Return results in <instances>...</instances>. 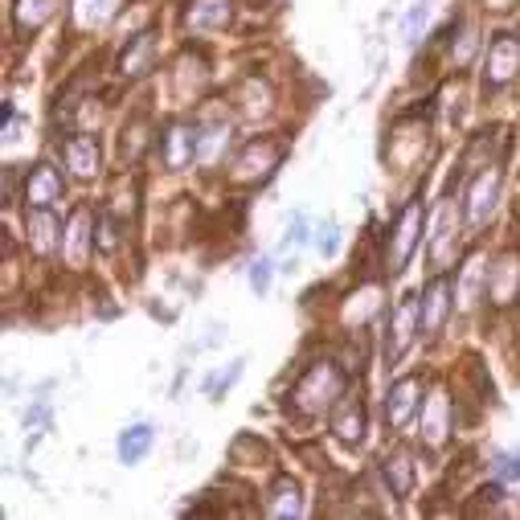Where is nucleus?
<instances>
[{
	"mask_svg": "<svg viewBox=\"0 0 520 520\" xmlns=\"http://www.w3.org/2000/svg\"><path fill=\"white\" fill-rule=\"evenodd\" d=\"M340 394H344V377L332 365H312L295 385V406L303 414H324L328 406H336Z\"/></svg>",
	"mask_w": 520,
	"mask_h": 520,
	"instance_id": "1",
	"label": "nucleus"
},
{
	"mask_svg": "<svg viewBox=\"0 0 520 520\" xmlns=\"http://www.w3.org/2000/svg\"><path fill=\"white\" fill-rule=\"evenodd\" d=\"M422 226H426V213H422V197H410L406 209L398 213V222H394V234H389V271H406L410 263V254L418 250L422 242Z\"/></svg>",
	"mask_w": 520,
	"mask_h": 520,
	"instance_id": "2",
	"label": "nucleus"
},
{
	"mask_svg": "<svg viewBox=\"0 0 520 520\" xmlns=\"http://www.w3.org/2000/svg\"><path fill=\"white\" fill-rule=\"evenodd\" d=\"M422 332V295H406L402 308L389 316V332H385V365H398L406 357V349L414 344V336Z\"/></svg>",
	"mask_w": 520,
	"mask_h": 520,
	"instance_id": "3",
	"label": "nucleus"
},
{
	"mask_svg": "<svg viewBox=\"0 0 520 520\" xmlns=\"http://www.w3.org/2000/svg\"><path fill=\"white\" fill-rule=\"evenodd\" d=\"M496 197H500V168H488V172H480V177L471 181L467 201H463V218H467L471 230H475V226H484V222L492 218Z\"/></svg>",
	"mask_w": 520,
	"mask_h": 520,
	"instance_id": "4",
	"label": "nucleus"
},
{
	"mask_svg": "<svg viewBox=\"0 0 520 520\" xmlns=\"http://www.w3.org/2000/svg\"><path fill=\"white\" fill-rule=\"evenodd\" d=\"M332 435L344 447H361L365 439V406L357 394H340L332 406Z\"/></svg>",
	"mask_w": 520,
	"mask_h": 520,
	"instance_id": "5",
	"label": "nucleus"
},
{
	"mask_svg": "<svg viewBox=\"0 0 520 520\" xmlns=\"http://www.w3.org/2000/svg\"><path fill=\"white\" fill-rule=\"evenodd\" d=\"M418 406H422V381H418V377H402V381L389 385V398H385V422L402 430V426L418 414Z\"/></svg>",
	"mask_w": 520,
	"mask_h": 520,
	"instance_id": "6",
	"label": "nucleus"
},
{
	"mask_svg": "<svg viewBox=\"0 0 520 520\" xmlns=\"http://www.w3.org/2000/svg\"><path fill=\"white\" fill-rule=\"evenodd\" d=\"M451 308H455V299H451V283H447L443 275H439V279H430V283H426V291H422V332H426V336H435V332L447 324Z\"/></svg>",
	"mask_w": 520,
	"mask_h": 520,
	"instance_id": "7",
	"label": "nucleus"
},
{
	"mask_svg": "<svg viewBox=\"0 0 520 520\" xmlns=\"http://www.w3.org/2000/svg\"><path fill=\"white\" fill-rule=\"evenodd\" d=\"M193 160H201V127L197 123H177L164 136V164L168 168H185Z\"/></svg>",
	"mask_w": 520,
	"mask_h": 520,
	"instance_id": "8",
	"label": "nucleus"
},
{
	"mask_svg": "<svg viewBox=\"0 0 520 520\" xmlns=\"http://www.w3.org/2000/svg\"><path fill=\"white\" fill-rule=\"evenodd\" d=\"M516 70H520V41H516V37H496L492 46H488L484 82H488V86H504Z\"/></svg>",
	"mask_w": 520,
	"mask_h": 520,
	"instance_id": "9",
	"label": "nucleus"
},
{
	"mask_svg": "<svg viewBox=\"0 0 520 520\" xmlns=\"http://www.w3.org/2000/svg\"><path fill=\"white\" fill-rule=\"evenodd\" d=\"M54 201H62V177L50 164H37L25 177V205L29 209H50Z\"/></svg>",
	"mask_w": 520,
	"mask_h": 520,
	"instance_id": "10",
	"label": "nucleus"
},
{
	"mask_svg": "<svg viewBox=\"0 0 520 520\" xmlns=\"http://www.w3.org/2000/svg\"><path fill=\"white\" fill-rule=\"evenodd\" d=\"M62 156H66V168L74 177H99V168H103V152L91 136H70L62 144Z\"/></svg>",
	"mask_w": 520,
	"mask_h": 520,
	"instance_id": "11",
	"label": "nucleus"
},
{
	"mask_svg": "<svg viewBox=\"0 0 520 520\" xmlns=\"http://www.w3.org/2000/svg\"><path fill=\"white\" fill-rule=\"evenodd\" d=\"M152 66H156V29H144V33L132 37V46L123 50L119 70H123V78H140V74H148Z\"/></svg>",
	"mask_w": 520,
	"mask_h": 520,
	"instance_id": "12",
	"label": "nucleus"
},
{
	"mask_svg": "<svg viewBox=\"0 0 520 520\" xmlns=\"http://www.w3.org/2000/svg\"><path fill=\"white\" fill-rule=\"evenodd\" d=\"M230 17H234L230 0H193L189 13H185V21H189V29H193V33L226 29V25H230Z\"/></svg>",
	"mask_w": 520,
	"mask_h": 520,
	"instance_id": "13",
	"label": "nucleus"
},
{
	"mask_svg": "<svg viewBox=\"0 0 520 520\" xmlns=\"http://www.w3.org/2000/svg\"><path fill=\"white\" fill-rule=\"evenodd\" d=\"M95 246V234H91V213L86 209H78L74 218H70V226H66V238H62V254H66V263L70 267H82V258H86V250Z\"/></svg>",
	"mask_w": 520,
	"mask_h": 520,
	"instance_id": "14",
	"label": "nucleus"
},
{
	"mask_svg": "<svg viewBox=\"0 0 520 520\" xmlns=\"http://www.w3.org/2000/svg\"><path fill=\"white\" fill-rule=\"evenodd\" d=\"M488 295L496 303H512L520 295V258L516 254H504L500 263L488 271Z\"/></svg>",
	"mask_w": 520,
	"mask_h": 520,
	"instance_id": "15",
	"label": "nucleus"
},
{
	"mask_svg": "<svg viewBox=\"0 0 520 520\" xmlns=\"http://www.w3.org/2000/svg\"><path fill=\"white\" fill-rule=\"evenodd\" d=\"M381 471H385L389 488H394V496L406 500L410 488H414V463H410V455H406V451H389V455L381 459Z\"/></svg>",
	"mask_w": 520,
	"mask_h": 520,
	"instance_id": "16",
	"label": "nucleus"
},
{
	"mask_svg": "<svg viewBox=\"0 0 520 520\" xmlns=\"http://www.w3.org/2000/svg\"><path fill=\"white\" fill-rule=\"evenodd\" d=\"M29 242L41 254H50L58 246V218L50 209H29Z\"/></svg>",
	"mask_w": 520,
	"mask_h": 520,
	"instance_id": "17",
	"label": "nucleus"
},
{
	"mask_svg": "<svg viewBox=\"0 0 520 520\" xmlns=\"http://www.w3.org/2000/svg\"><path fill=\"white\" fill-rule=\"evenodd\" d=\"M303 512V496H299V484L295 480H279L275 488H271V500H267V516H279V520H287V516H299Z\"/></svg>",
	"mask_w": 520,
	"mask_h": 520,
	"instance_id": "18",
	"label": "nucleus"
},
{
	"mask_svg": "<svg viewBox=\"0 0 520 520\" xmlns=\"http://www.w3.org/2000/svg\"><path fill=\"white\" fill-rule=\"evenodd\" d=\"M58 5L62 0H17V29H25V33L41 29L58 13Z\"/></svg>",
	"mask_w": 520,
	"mask_h": 520,
	"instance_id": "19",
	"label": "nucleus"
},
{
	"mask_svg": "<svg viewBox=\"0 0 520 520\" xmlns=\"http://www.w3.org/2000/svg\"><path fill=\"white\" fill-rule=\"evenodd\" d=\"M152 426H132V430H123V435H119V459L123 463H140L144 455H148V447H152Z\"/></svg>",
	"mask_w": 520,
	"mask_h": 520,
	"instance_id": "20",
	"label": "nucleus"
},
{
	"mask_svg": "<svg viewBox=\"0 0 520 520\" xmlns=\"http://www.w3.org/2000/svg\"><path fill=\"white\" fill-rule=\"evenodd\" d=\"M119 9V0H74V13H78V25L95 29V25H107Z\"/></svg>",
	"mask_w": 520,
	"mask_h": 520,
	"instance_id": "21",
	"label": "nucleus"
},
{
	"mask_svg": "<svg viewBox=\"0 0 520 520\" xmlns=\"http://www.w3.org/2000/svg\"><path fill=\"white\" fill-rule=\"evenodd\" d=\"M308 238H312V234H308V213H295L291 226H287V238H283V254H287V250L295 254Z\"/></svg>",
	"mask_w": 520,
	"mask_h": 520,
	"instance_id": "22",
	"label": "nucleus"
},
{
	"mask_svg": "<svg viewBox=\"0 0 520 520\" xmlns=\"http://www.w3.org/2000/svg\"><path fill=\"white\" fill-rule=\"evenodd\" d=\"M226 140H230V132L222 123L218 127H201V160H213V152H218Z\"/></svg>",
	"mask_w": 520,
	"mask_h": 520,
	"instance_id": "23",
	"label": "nucleus"
},
{
	"mask_svg": "<svg viewBox=\"0 0 520 520\" xmlns=\"http://www.w3.org/2000/svg\"><path fill=\"white\" fill-rule=\"evenodd\" d=\"M271 271H275L271 258H258V263L250 267V287H254L258 295H267V291H271Z\"/></svg>",
	"mask_w": 520,
	"mask_h": 520,
	"instance_id": "24",
	"label": "nucleus"
},
{
	"mask_svg": "<svg viewBox=\"0 0 520 520\" xmlns=\"http://www.w3.org/2000/svg\"><path fill=\"white\" fill-rule=\"evenodd\" d=\"M496 475H500V480H520V451H504L500 459H496Z\"/></svg>",
	"mask_w": 520,
	"mask_h": 520,
	"instance_id": "25",
	"label": "nucleus"
},
{
	"mask_svg": "<svg viewBox=\"0 0 520 520\" xmlns=\"http://www.w3.org/2000/svg\"><path fill=\"white\" fill-rule=\"evenodd\" d=\"M336 246H340V230H336V222H324L316 230V250L320 254H336Z\"/></svg>",
	"mask_w": 520,
	"mask_h": 520,
	"instance_id": "26",
	"label": "nucleus"
},
{
	"mask_svg": "<svg viewBox=\"0 0 520 520\" xmlns=\"http://www.w3.org/2000/svg\"><path fill=\"white\" fill-rule=\"evenodd\" d=\"M447 238H451V205H443V213H439V230H435V258H443V250H447Z\"/></svg>",
	"mask_w": 520,
	"mask_h": 520,
	"instance_id": "27",
	"label": "nucleus"
},
{
	"mask_svg": "<svg viewBox=\"0 0 520 520\" xmlns=\"http://www.w3.org/2000/svg\"><path fill=\"white\" fill-rule=\"evenodd\" d=\"M242 365H246V361H234V365H230V373H222V377H213V381H209V394L218 398V394H222L226 385H234V381L242 377Z\"/></svg>",
	"mask_w": 520,
	"mask_h": 520,
	"instance_id": "28",
	"label": "nucleus"
},
{
	"mask_svg": "<svg viewBox=\"0 0 520 520\" xmlns=\"http://www.w3.org/2000/svg\"><path fill=\"white\" fill-rule=\"evenodd\" d=\"M119 242H115V226H111V218H107V213H103V218H99V250H115Z\"/></svg>",
	"mask_w": 520,
	"mask_h": 520,
	"instance_id": "29",
	"label": "nucleus"
},
{
	"mask_svg": "<svg viewBox=\"0 0 520 520\" xmlns=\"http://www.w3.org/2000/svg\"><path fill=\"white\" fill-rule=\"evenodd\" d=\"M426 13H430V5H426V0H418V9H414V13H410V21H406V29H410V33H414V29H418V25H422V21H426Z\"/></svg>",
	"mask_w": 520,
	"mask_h": 520,
	"instance_id": "30",
	"label": "nucleus"
}]
</instances>
